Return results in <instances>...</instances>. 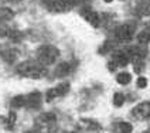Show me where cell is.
<instances>
[{
  "label": "cell",
  "instance_id": "1",
  "mask_svg": "<svg viewBox=\"0 0 150 133\" xmlns=\"http://www.w3.org/2000/svg\"><path fill=\"white\" fill-rule=\"evenodd\" d=\"M17 72L23 76H27V78H31V79H38L45 75V71L42 69L40 65L34 64V62H30V61H25V62H21L20 65L17 66Z\"/></svg>",
  "mask_w": 150,
  "mask_h": 133
},
{
  "label": "cell",
  "instance_id": "2",
  "mask_svg": "<svg viewBox=\"0 0 150 133\" xmlns=\"http://www.w3.org/2000/svg\"><path fill=\"white\" fill-rule=\"evenodd\" d=\"M58 50L54 47V45H41L38 50H37V58H38V62L41 65H51L55 62V59L58 57Z\"/></svg>",
  "mask_w": 150,
  "mask_h": 133
},
{
  "label": "cell",
  "instance_id": "3",
  "mask_svg": "<svg viewBox=\"0 0 150 133\" xmlns=\"http://www.w3.org/2000/svg\"><path fill=\"white\" fill-rule=\"evenodd\" d=\"M133 33H134V25L129 24V23L117 25L116 30H115V35L120 41H129L133 37Z\"/></svg>",
  "mask_w": 150,
  "mask_h": 133
},
{
  "label": "cell",
  "instance_id": "4",
  "mask_svg": "<svg viewBox=\"0 0 150 133\" xmlns=\"http://www.w3.org/2000/svg\"><path fill=\"white\" fill-rule=\"evenodd\" d=\"M132 115L137 120H146L150 117V102H142L132 109Z\"/></svg>",
  "mask_w": 150,
  "mask_h": 133
},
{
  "label": "cell",
  "instance_id": "5",
  "mask_svg": "<svg viewBox=\"0 0 150 133\" xmlns=\"http://www.w3.org/2000/svg\"><path fill=\"white\" fill-rule=\"evenodd\" d=\"M75 3H76V0H55L51 6V10L55 13H65L74 7Z\"/></svg>",
  "mask_w": 150,
  "mask_h": 133
},
{
  "label": "cell",
  "instance_id": "6",
  "mask_svg": "<svg viewBox=\"0 0 150 133\" xmlns=\"http://www.w3.org/2000/svg\"><path fill=\"white\" fill-rule=\"evenodd\" d=\"M25 106L30 109H38L41 106V93L38 91H34L25 96Z\"/></svg>",
  "mask_w": 150,
  "mask_h": 133
},
{
  "label": "cell",
  "instance_id": "7",
  "mask_svg": "<svg viewBox=\"0 0 150 133\" xmlns=\"http://www.w3.org/2000/svg\"><path fill=\"white\" fill-rule=\"evenodd\" d=\"M112 61L116 64V66H125L129 62V55H126L123 51H116L112 55Z\"/></svg>",
  "mask_w": 150,
  "mask_h": 133
},
{
  "label": "cell",
  "instance_id": "8",
  "mask_svg": "<svg viewBox=\"0 0 150 133\" xmlns=\"http://www.w3.org/2000/svg\"><path fill=\"white\" fill-rule=\"evenodd\" d=\"M83 18L91 25H93V27H98V25H99V16H98V13L93 11V10H85Z\"/></svg>",
  "mask_w": 150,
  "mask_h": 133
},
{
  "label": "cell",
  "instance_id": "9",
  "mask_svg": "<svg viewBox=\"0 0 150 133\" xmlns=\"http://www.w3.org/2000/svg\"><path fill=\"white\" fill-rule=\"evenodd\" d=\"M69 72H71V65H69L68 62H62V64H59V65L55 68V76H58V78H64V76H67Z\"/></svg>",
  "mask_w": 150,
  "mask_h": 133
},
{
  "label": "cell",
  "instance_id": "10",
  "mask_svg": "<svg viewBox=\"0 0 150 133\" xmlns=\"http://www.w3.org/2000/svg\"><path fill=\"white\" fill-rule=\"evenodd\" d=\"M55 91H57V95L58 96H64L67 95L68 91H69V83L68 82H61L55 86Z\"/></svg>",
  "mask_w": 150,
  "mask_h": 133
},
{
  "label": "cell",
  "instance_id": "11",
  "mask_svg": "<svg viewBox=\"0 0 150 133\" xmlns=\"http://www.w3.org/2000/svg\"><path fill=\"white\" fill-rule=\"evenodd\" d=\"M130 79H132V76L129 72H120V74L116 76V81L120 85H127V83L130 82Z\"/></svg>",
  "mask_w": 150,
  "mask_h": 133
},
{
  "label": "cell",
  "instance_id": "12",
  "mask_svg": "<svg viewBox=\"0 0 150 133\" xmlns=\"http://www.w3.org/2000/svg\"><path fill=\"white\" fill-rule=\"evenodd\" d=\"M125 103V95L123 93H120V92H116L115 95H113V105L115 106H122Z\"/></svg>",
  "mask_w": 150,
  "mask_h": 133
},
{
  "label": "cell",
  "instance_id": "13",
  "mask_svg": "<svg viewBox=\"0 0 150 133\" xmlns=\"http://www.w3.org/2000/svg\"><path fill=\"white\" fill-rule=\"evenodd\" d=\"M11 105H13L14 108H21V106H25V96L20 95V96L13 98V100H11Z\"/></svg>",
  "mask_w": 150,
  "mask_h": 133
},
{
  "label": "cell",
  "instance_id": "14",
  "mask_svg": "<svg viewBox=\"0 0 150 133\" xmlns=\"http://www.w3.org/2000/svg\"><path fill=\"white\" fill-rule=\"evenodd\" d=\"M137 41H139V44H142V45L149 44L150 42V34L147 33V31H142V33L137 35Z\"/></svg>",
  "mask_w": 150,
  "mask_h": 133
},
{
  "label": "cell",
  "instance_id": "15",
  "mask_svg": "<svg viewBox=\"0 0 150 133\" xmlns=\"http://www.w3.org/2000/svg\"><path fill=\"white\" fill-rule=\"evenodd\" d=\"M119 130H120V133H132L133 126L130 125L129 122H122V123L119 125Z\"/></svg>",
  "mask_w": 150,
  "mask_h": 133
},
{
  "label": "cell",
  "instance_id": "16",
  "mask_svg": "<svg viewBox=\"0 0 150 133\" xmlns=\"http://www.w3.org/2000/svg\"><path fill=\"white\" fill-rule=\"evenodd\" d=\"M11 17H13L11 10H8V8H1L0 10V20H8Z\"/></svg>",
  "mask_w": 150,
  "mask_h": 133
},
{
  "label": "cell",
  "instance_id": "17",
  "mask_svg": "<svg viewBox=\"0 0 150 133\" xmlns=\"http://www.w3.org/2000/svg\"><path fill=\"white\" fill-rule=\"evenodd\" d=\"M55 98H58V95H57L55 88H52V89H50V91L47 92V102H51V100L55 99Z\"/></svg>",
  "mask_w": 150,
  "mask_h": 133
},
{
  "label": "cell",
  "instance_id": "18",
  "mask_svg": "<svg viewBox=\"0 0 150 133\" xmlns=\"http://www.w3.org/2000/svg\"><path fill=\"white\" fill-rule=\"evenodd\" d=\"M14 122H16V113H14V112H10V113H8L7 120H6V125H7V126H13V125H14Z\"/></svg>",
  "mask_w": 150,
  "mask_h": 133
},
{
  "label": "cell",
  "instance_id": "19",
  "mask_svg": "<svg viewBox=\"0 0 150 133\" xmlns=\"http://www.w3.org/2000/svg\"><path fill=\"white\" fill-rule=\"evenodd\" d=\"M136 83H137V88H146L147 86V79L144 76H139Z\"/></svg>",
  "mask_w": 150,
  "mask_h": 133
},
{
  "label": "cell",
  "instance_id": "20",
  "mask_svg": "<svg viewBox=\"0 0 150 133\" xmlns=\"http://www.w3.org/2000/svg\"><path fill=\"white\" fill-rule=\"evenodd\" d=\"M108 68H109V71H115L116 69V64L113 61H110V62H108Z\"/></svg>",
  "mask_w": 150,
  "mask_h": 133
},
{
  "label": "cell",
  "instance_id": "21",
  "mask_svg": "<svg viewBox=\"0 0 150 133\" xmlns=\"http://www.w3.org/2000/svg\"><path fill=\"white\" fill-rule=\"evenodd\" d=\"M103 1H106V3H110V1H113V0H103Z\"/></svg>",
  "mask_w": 150,
  "mask_h": 133
},
{
  "label": "cell",
  "instance_id": "22",
  "mask_svg": "<svg viewBox=\"0 0 150 133\" xmlns=\"http://www.w3.org/2000/svg\"><path fill=\"white\" fill-rule=\"evenodd\" d=\"M25 133H31V132H25Z\"/></svg>",
  "mask_w": 150,
  "mask_h": 133
}]
</instances>
